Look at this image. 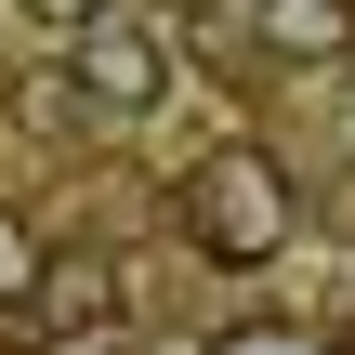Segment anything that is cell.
Wrapping results in <instances>:
<instances>
[{
    "instance_id": "cell-1",
    "label": "cell",
    "mask_w": 355,
    "mask_h": 355,
    "mask_svg": "<svg viewBox=\"0 0 355 355\" xmlns=\"http://www.w3.org/2000/svg\"><path fill=\"white\" fill-rule=\"evenodd\" d=\"M171 224L211 263H277L290 250V171H277V145H211L184 171V198H171Z\"/></svg>"
},
{
    "instance_id": "cell-2",
    "label": "cell",
    "mask_w": 355,
    "mask_h": 355,
    "mask_svg": "<svg viewBox=\"0 0 355 355\" xmlns=\"http://www.w3.org/2000/svg\"><path fill=\"white\" fill-rule=\"evenodd\" d=\"M66 79H79V105L92 119H145V105H171V79H184V40L158 26V13H92V26H66Z\"/></svg>"
},
{
    "instance_id": "cell-3",
    "label": "cell",
    "mask_w": 355,
    "mask_h": 355,
    "mask_svg": "<svg viewBox=\"0 0 355 355\" xmlns=\"http://www.w3.org/2000/svg\"><path fill=\"white\" fill-rule=\"evenodd\" d=\"M119 316H132V263H105V250H53V277L26 290L40 343H105Z\"/></svg>"
},
{
    "instance_id": "cell-4",
    "label": "cell",
    "mask_w": 355,
    "mask_h": 355,
    "mask_svg": "<svg viewBox=\"0 0 355 355\" xmlns=\"http://www.w3.org/2000/svg\"><path fill=\"white\" fill-rule=\"evenodd\" d=\"M250 26H263L277 66H343L355 53V0H250Z\"/></svg>"
},
{
    "instance_id": "cell-5",
    "label": "cell",
    "mask_w": 355,
    "mask_h": 355,
    "mask_svg": "<svg viewBox=\"0 0 355 355\" xmlns=\"http://www.w3.org/2000/svg\"><path fill=\"white\" fill-rule=\"evenodd\" d=\"M40 277H53V237H40V211H26V198H0V303L26 316V290H40Z\"/></svg>"
},
{
    "instance_id": "cell-6",
    "label": "cell",
    "mask_w": 355,
    "mask_h": 355,
    "mask_svg": "<svg viewBox=\"0 0 355 355\" xmlns=\"http://www.w3.org/2000/svg\"><path fill=\"white\" fill-rule=\"evenodd\" d=\"M211 355H329V343H316V329H290V316H263V329H224Z\"/></svg>"
},
{
    "instance_id": "cell-7",
    "label": "cell",
    "mask_w": 355,
    "mask_h": 355,
    "mask_svg": "<svg viewBox=\"0 0 355 355\" xmlns=\"http://www.w3.org/2000/svg\"><path fill=\"white\" fill-rule=\"evenodd\" d=\"M26 13H53V26H92V13H105V0H26Z\"/></svg>"
},
{
    "instance_id": "cell-8",
    "label": "cell",
    "mask_w": 355,
    "mask_h": 355,
    "mask_svg": "<svg viewBox=\"0 0 355 355\" xmlns=\"http://www.w3.org/2000/svg\"><path fill=\"white\" fill-rule=\"evenodd\" d=\"M329 355H355V343H329Z\"/></svg>"
}]
</instances>
